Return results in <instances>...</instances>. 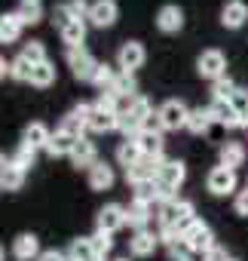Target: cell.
I'll use <instances>...</instances> for the list:
<instances>
[{
    "label": "cell",
    "instance_id": "obj_1",
    "mask_svg": "<svg viewBox=\"0 0 248 261\" xmlns=\"http://www.w3.org/2000/svg\"><path fill=\"white\" fill-rule=\"evenodd\" d=\"M190 221H196V206L190 200H172V203L157 206V224H160V230H166V227L184 230Z\"/></svg>",
    "mask_w": 248,
    "mask_h": 261
},
{
    "label": "cell",
    "instance_id": "obj_2",
    "mask_svg": "<svg viewBox=\"0 0 248 261\" xmlns=\"http://www.w3.org/2000/svg\"><path fill=\"white\" fill-rule=\"evenodd\" d=\"M157 117L163 120V129L166 133H178V129L187 126V117H190V108L181 101V98H166L157 111Z\"/></svg>",
    "mask_w": 248,
    "mask_h": 261
},
{
    "label": "cell",
    "instance_id": "obj_3",
    "mask_svg": "<svg viewBox=\"0 0 248 261\" xmlns=\"http://www.w3.org/2000/svg\"><path fill=\"white\" fill-rule=\"evenodd\" d=\"M236 185H239L236 169H227V166H214V169H208V175H205V188H208V194H214V197L239 194Z\"/></svg>",
    "mask_w": 248,
    "mask_h": 261
},
{
    "label": "cell",
    "instance_id": "obj_4",
    "mask_svg": "<svg viewBox=\"0 0 248 261\" xmlns=\"http://www.w3.org/2000/svg\"><path fill=\"white\" fill-rule=\"evenodd\" d=\"M68 68H71V74H74L77 80L92 83L98 62H95V56H92L86 46H77V49H68Z\"/></svg>",
    "mask_w": 248,
    "mask_h": 261
},
{
    "label": "cell",
    "instance_id": "obj_5",
    "mask_svg": "<svg viewBox=\"0 0 248 261\" xmlns=\"http://www.w3.org/2000/svg\"><path fill=\"white\" fill-rule=\"evenodd\" d=\"M196 71L202 80H221L227 77V56L221 49H202V56L196 59Z\"/></svg>",
    "mask_w": 248,
    "mask_h": 261
},
{
    "label": "cell",
    "instance_id": "obj_6",
    "mask_svg": "<svg viewBox=\"0 0 248 261\" xmlns=\"http://www.w3.org/2000/svg\"><path fill=\"white\" fill-rule=\"evenodd\" d=\"M144 62H147V49H144L141 40H126L119 46V53H116V68L119 71L135 74L138 68H144Z\"/></svg>",
    "mask_w": 248,
    "mask_h": 261
},
{
    "label": "cell",
    "instance_id": "obj_7",
    "mask_svg": "<svg viewBox=\"0 0 248 261\" xmlns=\"http://www.w3.org/2000/svg\"><path fill=\"white\" fill-rule=\"evenodd\" d=\"M119 19V7H116V0H92V7H89V16L86 22L92 28H113Z\"/></svg>",
    "mask_w": 248,
    "mask_h": 261
},
{
    "label": "cell",
    "instance_id": "obj_8",
    "mask_svg": "<svg viewBox=\"0 0 248 261\" xmlns=\"http://www.w3.org/2000/svg\"><path fill=\"white\" fill-rule=\"evenodd\" d=\"M119 227H126V206H119V203H107V206H101L98 215H95V230L116 233Z\"/></svg>",
    "mask_w": 248,
    "mask_h": 261
},
{
    "label": "cell",
    "instance_id": "obj_9",
    "mask_svg": "<svg viewBox=\"0 0 248 261\" xmlns=\"http://www.w3.org/2000/svg\"><path fill=\"white\" fill-rule=\"evenodd\" d=\"M181 233H184V240H187L193 249H199V252H208L211 246H218V243H214V230H211V227H208L202 218L190 221V224H187Z\"/></svg>",
    "mask_w": 248,
    "mask_h": 261
},
{
    "label": "cell",
    "instance_id": "obj_10",
    "mask_svg": "<svg viewBox=\"0 0 248 261\" xmlns=\"http://www.w3.org/2000/svg\"><path fill=\"white\" fill-rule=\"evenodd\" d=\"M157 246H160V230H135L132 233V240H129V252L135 255V258H150L153 252H157Z\"/></svg>",
    "mask_w": 248,
    "mask_h": 261
},
{
    "label": "cell",
    "instance_id": "obj_11",
    "mask_svg": "<svg viewBox=\"0 0 248 261\" xmlns=\"http://www.w3.org/2000/svg\"><path fill=\"white\" fill-rule=\"evenodd\" d=\"M157 28H160L163 34H178V31L184 28V10H181L178 4L160 7V13H157Z\"/></svg>",
    "mask_w": 248,
    "mask_h": 261
},
{
    "label": "cell",
    "instance_id": "obj_12",
    "mask_svg": "<svg viewBox=\"0 0 248 261\" xmlns=\"http://www.w3.org/2000/svg\"><path fill=\"white\" fill-rule=\"evenodd\" d=\"M153 218H157V215H153V206H147V203L132 200V203L126 206V227H132V230H147Z\"/></svg>",
    "mask_w": 248,
    "mask_h": 261
},
{
    "label": "cell",
    "instance_id": "obj_13",
    "mask_svg": "<svg viewBox=\"0 0 248 261\" xmlns=\"http://www.w3.org/2000/svg\"><path fill=\"white\" fill-rule=\"evenodd\" d=\"M71 163L77 166V169H92L95 163H98V148H95V142H89L86 136L74 145V151H71Z\"/></svg>",
    "mask_w": 248,
    "mask_h": 261
},
{
    "label": "cell",
    "instance_id": "obj_14",
    "mask_svg": "<svg viewBox=\"0 0 248 261\" xmlns=\"http://www.w3.org/2000/svg\"><path fill=\"white\" fill-rule=\"evenodd\" d=\"M184 178H187V166L181 160H166L160 166V175H157V181L166 185V188H172V191H178L184 185Z\"/></svg>",
    "mask_w": 248,
    "mask_h": 261
},
{
    "label": "cell",
    "instance_id": "obj_15",
    "mask_svg": "<svg viewBox=\"0 0 248 261\" xmlns=\"http://www.w3.org/2000/svg\"><path fill=\"white\" fill-rule=\"evenodd\" d=\"M218 157H221V166L239 169V166H245V160H248V148H245L242 142H224L221 151H218Z\"/></svg>",
    "mask_w": 248,
    "mask_h": 261
},
{
    "label": "cell",
    "instance_id": "obj_16",
    "mask_svg": "<svg viewBox=\"0 0 248 261\" xmlns=\"http://www.w3.org/2000/svg\"><path fill=\"white\" fill-rule=\"evenodd\" d=\"M86 181H89V188H92V191H110V188H113V181H116L113 166H107L104 160H98V163L86 172Z\"/></svg>",
    "mask_w": 248,
    "mask_h": 261
},
{
    "label": "cell",
    "instance_id": "obj_17",
    "mask_svg": "<svg viewBox=\"0 0 248 261\" xmlns=\"http://www.w3.org/2000/svg\"><path fill=\"white\" fill-rule=\"evenodd\" d=\"M245 22H248V10L239 4V0H227L224 10H221V25L227 31H239Z\"/></svg>",
    "mask_w": 248,
    "mask_h": 261
},
{
    "label": "cell",
    "instance_id": "obj_18",
    "mask_svg": "<svg viewBox=\"0 0 248 261\" xmlns=\"http://www.w3.org/2000/svg\"><path fill=\"white\" fill-rule=\"evenodd\" d=\"M49 139H52V129H49L46 123H40V120L28 123V126H25V133H22V142H25V145H31L34 151H40V148L46 151Z\"/></svg>",
    "mask_w": 248,
    "mask_h": 261
},
{
    "label": "cell",
    "instance_id": "obj_19",
    "mask_svg": "<svg viewBox=\"0 0 248 261\" xmlns=\"http://www.w3.org/2000/svg\"><path fill=\"white\" fill-rule=\"evenodd\" d=\"M13 258L16 261H31V258H40V240L34 233H19L13 240Z\"/></svg>",
    "mask_w": 248,
    "mask_h": 261
},
{
    "label": "cell",
    "instance_id": "obj_20",
    "mask_svg": "<svg viewBox=\"0 0 248 261\" xmlns=\"http://www.w3.org/2000/svg\"><path fill=\"white\" fill-rule=\"evenodd\" d=\"M110 92H113L122 105L132 101L135 95H141V92H138V80H135V74H129V71H119V74H116V80H113Z\"/></svg>",
    "mask_w": 248,
    "mask_h": 261
},
{
    "label": "cell",
    "instance_id": "obj_21",
    "mask_svg": "<svg viewBox=\"0 0 248 261\" xmlns=\"http://www.w3.org/2000/svg\"><path fill=\"white\" fill-rule=\"evenodd\" d=\"M77 142H80L77 136L65 133V129H55L52 139H49V145H46V154H49V157H71V151H74Z\"/></svg>",
    "mask_w": 248,
    "mask_h": 261
},
{
    "label": "cell",
    "instance_id": "obj_22",
    "mask_svg": "<svg viewBox=\"0 0 248 261\" xmlns=\"http://www.w3.org/2000/svg\"><path fill=\"white\" fill-rule=\"evenodd\" d=\"M68 261H104L95 246H92V237H77L71 246H68Z\"/></svg>",
    "mask_w": 248,
    "mask_h": 261
},
{
    "label": "cell",
    "instance_id": "obj_23",
    "mask_svg": "<svg viewBox=\"0 0 248 261\" xmlns=\"http://www.w3.org/2000/svg\"><path fill=\"white\" fill-rule=\"evenodd\" d=\"M22 31H25V25L19 22V16H16V13H4V16H0V43H4V46L19 43Z\"/></svg>",
    "mask_w": 248,
    "mask_h": 261
},
{
    "label": "cell",
    "instance_id": "obj_24",
    "mask_svg": "<svg viewBox=\"0 0 248 261\" xmlns=\"http://www.w3.org/2000/svg\"><path fill=\"white\" fill-rule=\"evenodd\" d=\"M119 126V114L113 111H98L92 105V114H89V133H113Z\"/></svg>",
    "mask_w": 248,
    "mask_h": 261
},
{
    "label": "cell",
    "instance_id": "obj_25",
    "mask_svg": "<svg viewBox=\"0 0 248 261\" xmlns=\"http://www.w3.org/2000/svg\"><path fill=\"white\" fill-rule=\"evenodd\" d=\"M135 142H138V148H141L144 157H163V151H166L163 133H150V129H141Z\"/></svg>",
    "mask_w": 248,
    "mask_h": 261
},
{
    "label": "cell",
    "instance_id": "obj_26",
    "mask_svg": "<svg viewBox=\"0 0 248 261\" xmlns=\"http://www.w3.org/2000/svg\"><path fill=\"white\" fill-rule=\"evenodd\" d=\"M141 160H144V154H141V148H138V142H135V139L119 142V148H116V163H119V166L132 169V166H138Z\"/></svg>",
    "mask_w": 248,
    "mask_h": 261
},
{
    "label": "cell",
    "instance_id": "obj_27",
    "mask_svg": "<svg viewBox=\"0 0 248 261\" xmlns=\"http://www.w3.org/2000/svg\"><path fill=\"white\" fill-rule=\"evenodd\" d=\"M211 123H214V117H211V111L208 108H190V117H187V133H193V136H202V133H208L211 129Z\"/></svg>",
    "mask_w": 248,
    "mask_h": 261
},
{
    "label": "cell",
    "instance_id": "obj_28",
    "mask_svg": "<svg viewBox=\"0 0 248 261\" xmlns=\"http://www.w3.org/2000/svg\"><path fill=\"white\" fill-rule=\"evenodd\" d=\"M208 111H211L214 123H221V126H227V129L242 126V123H239V114H236V108H233L230 101H211V105H208Z\"/></svg>",
    "mask_w": 248,
    "mask_h": 261
},
{
    "label": "cell",
    "instance_id": "obj_29",
    "mask_svg": "<svg viewBox=\"0 0 248 261\" xmlns=\"http://www.w3.org/2000/svg\"><path fill=\"white\" fill-rule=\"evenodd\" d=\"M58 34H61V43H68V49H77V46H83V40H86V22L74 19V22H68Z\"/></svg>",
    "mask_w": 248,
    "mask_h": 261
},
{
    "label": "cell",
    "instance_id": "obj_30",
    "mask_svg": "<svg viewBox=\"0 0 248 261\" xmlns=\"http://www.w3.org/2000/svg\"><path fill=\"white\" fill-rule=\"evenodd\" d=\"M31 86H37V89H46V86H52L55 83V65L46 59V62H40V65H34V71H31V80H28Z\"/></svg>",
    "mask_w": 248,
    "mask_h": 261
},
{
    "label": "cell",
    "instance_id": "obj_31",
    "mask_svg": "<svg viewBox=\"0 0 248 261\" xmlns=\"http://www.w3.org/2000/svg\"><path fill=\"white\" fill-rule=\"evenodd\" d=\"M16 16H19V22H22L25 28H34V25L43 22V7H40V4H19Z\"/></svg>",
    "mask_w": 248,
    "mask_h": 261
},
{
    "label": "cell",
    "instance_id": "obj_32",
    "mask_svg": "<svg viewBox=\"0 0 248 261\" xmlns=\"http://www.w3.org/2000/svg\"><path fill=\"white\" fill-rule=\"evenodd\" d=\"M116 74H119V71H116L113 65H107V62H98V68H95V77H92V86H98V89L104 92V89H110V86H113Z\"/></svg>",
    "mask_w": 248,
    "mask_h": 261
},
{
    "label": "cell",
    "instance_id": "obj_33",
    "mask_svg": "<svg viewBox=\"0 0 248 261\" xmlns=\"http://www.w3.org/2000/svg\"><path fill=\"white\" fill-rule=\"evenodd\" d=\"M239 92V86L230 77H221L211 83V101H233V95Z\"/></svg>",
    "mask_w": 248,
    "mask_h": 261
},
{
    "label": "cell",
    "instance_id": "obj_34",
    "mask_svg": "<svg viewBox=\"0 0 248 261\" xmlns=\"http://www.w3.org/2000/svg\"><path fill=\"white\" fill-rule=\"evenodd\" d=\"M132 191H135L132 200H138V203H147V206L160 203V185H157V178L153 181H144V185H135Z\"/></svg>",
    "mask_w": 248,
    "mask_h": 261
},
{
    "label": "cell",
    "instance_id": "obj_35",
    "mask_svg": "<svg viewBox=\"0 0 248 261\" xmlns=\"http://www.w3.org/2000/svg\"><path fill=\"white\" fill-rule=\"evenodd\" d=\"M25 175H28V172L10 160V166H7V172H4V191H22V185H25Z\"/></svg>",
    "mask_w": 248,
    "mask_h": 261
},
{
    "label": "cell",
    "instance_id": "obj_36",
    "mask_svg": "<svg viewBox=\"0 0 248 261\" xmlns=\"http://www.w3.org/2000/svg\"><path fill=\"white\" fill-rule=\"evenodd\" d=\"M31 71H34V65H31V62H28L22 53H19L13 62H10V77H13V80H22V83H28V80H31Z\"/></svg>",
    "mask_w": 248,
    "mask_h": 261
},
{
    "label": "cell",
    "instance_id": "obj_37",
    "mask_svg": "<svg viewBox=\"0 0 248 261\" xmlns=\"http://www.w3.org/2000/svg\"><path fill=\"white\" fill-rule=\"evenodd\" d=\"M22 56H25L31 65H40V62H46V46H43V40H28V43L22 46Z\"/></svg>",
    "mask_w": 248,
    "mask_h": 261
},
{
    "label": "cell",
    "instance_id": "obj_38",
    "mask_svg": "<svg viewBox=\"0 0 248 261\" xmlns=\"http://www.w3.org/2000/svg\"><path fill=\"white\" fill-rule=\"evenodd\" d=\"M34 160H37V151H34L31 145H25V142H22V145L16 148V154H13V163H16V166H22L25 172L34 166Z\"/></svg>",
    "mask_w": 248,
    "mask_h": 261
},
{
    "label": "cell",
    "instance_id": "obj_39",
    "mask_svg": "<svg viewBox=\"0 0 248 261\" xmlns=\"http://www.w3.org/2000/svg\"><path fill=\"white\" fill-rule=\"evenodd\" d=\"M233 108H236V114H239V123H242V129H248V89H239L236 95H233V101H230Z\"/></svg>",
    "mask_w": 248,
    "mask_h": 261
},
{
    "label": "cell",
    "instance_id": "obj_40",
    "mask_svg": "<svg viewBox=\"0 0 248 261\" xmlns=\"http://www.w3.org/2000/svg\"><path fill=\"white\" fill-rule=\"evenodd\" d=\"M95 108H98V111H113V114H119V111H122V101H119L110 89H104V92L95 98Z\"/></svg>",
    "mask_w": 248,
    "mask_h": 261
},
{
    "label": "cell",
    "instance_id": "obj_41",
    "mask_svg": "<svg viewBox=\"0 0 248 261\" xmlns=\"http://www.w3.org/2000/svg\"><path fill=\"white\" fill-rule=\"evenodd\" d=\"M92 246H95V252H98L101 258H107V252L113 249V233H104V230H95V233H92Z\"/></svg>",
    "mask_w": 248,
    "mask_h": 261
},
{
    "label": "cell",
    "instance_id": "obj_42",
    "mask_svg": "<svg viewBox=\"0 0 248 261\" xmlns=\"http://www.w3.org/2000/svg\"><path fill=\"white\" fill-rule=\"evenodd\" d=\"M65 4H68V13H71L74 19L86 22V16H89V7H92V4H86V0H65Z\"/></svg>",
    "mask_w": 248,
    "mask_h": 261
},
{
    "label": "cell",
    "instance_id": "obj_43",
    "mask_svg": "<svg viewBox=\"0 0 248 261\" xmlns=\"http://www.w3.org/2000/svg\"><path fill=\"white\" fill-rule=\"evenodd\" d=\"M52 22L58 25V31H61L68 22H74V16L68 13V4H55V7H52Z\"/></svg>",
    "mask_w": 248,
    "mask_h": 261
},
{
    "label": "cell",
    "instance_id": "obj_44",
    "mask_svg": "<svg viewBox=\"0 0 248 261\" xmlns=\"http://www.w3.org/2000/svg\"><path fill=\"white\" fill-rule=\"evenodd\" d=\"M233 209H236V215H245L248 218V188L233 197Z\"/></svg>",
    "mask_w": 248,
    "mask_h": 261
},
{
    "label": "cell",
    "instance_id": "obj_45",
    "mask_svg": "<svg viewBox=\"0 0 248 261\" xmlns=\"http://www.w3.org/2000/svg\"><path fill=\"white\" fill-rule=\"evenodd\" d=\"M37 261H68V252H58V249H46V252H40V258Z\"/></svg>",
    "mask_w": 248,
    "mask_h": 261
},
{
    "label": "cell",
    "instance_id": "obj_46",
    "mask_svg": "<svg viewBox=\"0 0 248 261\" xmlns=\"http://www.w3.org/2000/svg\"><path fill=\"white\" fill-rule=\"evenodd\" d=\"M208 261H230V255H227L224 246H211L208 249Z\"/></svg>",
    "mask_w": 248,
    "mask_h": 261
},
{
    "label": "cell",
    "instance_id": "obj_47",
    "mask_svg": "<svg viewBox=\"0 0 248 261\" xmlns=\"http://www.w3.org/2000/svg\"><path fill=\"white\" fill-rule=\"evenodd\" d=\"M184 261H208V252H199V249H190Z\"/></svg>",
    "mask_w": 248,
    "mask_h": 261
},
{
    "label": "cell",
    "instance_id": "obj_48",
    "mask_svg": "<svg viewBox=\"0 0 248 261\" xmlns=\"http://www.w3.org/2000/svg\"><path fill=\"white\" fill-rule=\"evenodd\" d=\"M4 77H10V62L0 56V80H4Z\"/></svg>",
    "mask_w": 248,
    "mask_h": 261
},
{
    "label": "cell",
    "instance_id": "obj_49",
    "mask_svg": "<svg viewBox=\"0 0 248 261\" xmlns=\"http://www.w3.org/2000/svg\"><path fill=\"white\" fill-rule=\"evenodd\" d=\"M7 166H10V160L0 154V181H4V172H7Z\"/></svg>",
    "mask_w": 248,
    "mask_h": 261
},
{
    "label": "cell",
    "instance_id": "obj_50",
    "mask_svg": "<svg viewBox=\"0 0 248 261\" xmlns=\"http://www.w3.org/2000/svg\"><path fill=\"white\" fill-rule=\"evenodd\" d=\"M0 261H7V249L4 246H0Z\"/></svg>",
    "mask_w": 248,
    "mask_h": 261
},
{
    "label": "cell",
    "instance_id": "obj_51",
    "mask_svg": "<svg viewBox=\"0 0 248 261\" xmlns=\"http://www.w3.org/2000/svg\"><path fill=\"white\" fill-rule=\"evenodd\" d=\"M22 4H40V0H22Z\"/></svg>",
    "mask_w": 248,
    "mask_h": 261
},
{
    "label": "cell",
    "instance_id": "obj_52",
    "mask_svg": "<svg viewBox=\"0 0 248 261\" xmlns=\"http://www.w3.org/2000/svg\"><path fill=\"white\" fill-rule=\"evenodd\" d=\"M239 4H242V7H245V10H248V0H239Z\"/></svg>",
    "mask_w": 248,
    "mask_h": 261
},
{
    "label": "cell",
    "instance_id": "obj_53",
    "mask_svg": "<svg viewBox=\"0 0 248 261\" xmlns=\"http://www.w3.org/2000/svg\"><path fill=\"white\" fill-rule=\"evenodd\" d=\"M116 261H129V258H116Z\"/></svg>",
    "mask_w": 248,
    "mask_h": 261
},
{
    "label": "cell",
    "instance_id": "obj_54",
    "mask_svg": "<svg viewBox=\"0 0 248 261\" xmlns=\"http://www.w3.org/2000/svg\"><path fill=\"white\" fill-rule=\"evenodd\" d=\"M0 191H4V181H0Z\"/></svg>",
    "mask_w": 248,
    "mask_h": 261
},
{
    "label": "cell",
    "instance_id": "obj_55",
    "mask_svg": "<svg viewBox=\"0 0 248 261\" xmlns=\"http://www.w3.org/2000/svg\"><path fill=\"white\" fill-rule=\"evenodd\" d=\"M230 261H239V258H230Z\"/></svg>",
    "mask_w": 248,
    "mask_h": 261
}]
</instances>
